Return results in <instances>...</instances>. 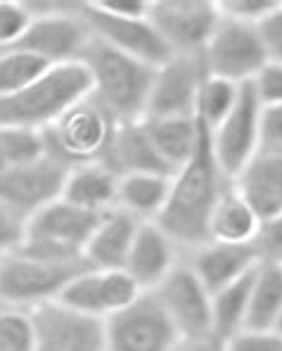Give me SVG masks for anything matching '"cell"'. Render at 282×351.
Instances as JSON below:
<instances>
[{"instance_id": "ee69618b", "label": "cell", "mask_w": 282, "mask_h": 351, "mask_svg": "<svg viewBox=\"0 0 282 351\" xmlns=\"http://www.w3.org/2000/svg\"><path fill=\"white\" fill-rule=\"evenodd\" d=\"M275 330H278V332L282 335V316H280V321H278V325H275Z\"/></svg>"}, {"instance_id": "6da1fadb", "label": "cell", "mask_w": 282, "mask_h": 351, "mask_svg": "<svg viewBox=\"0 0 282 351\" xmlns=\"http://www.w3.org/2000/svg\"><path fill=\"white\" fill-rule=\"evenodd\" d=\"M199 141L192 157L171 178V193L155 221L181 250H197L209 242V219L233 180L220 171L212 145V131L199 123Z\"/></svg>"}, {"instance_id": "277c9868", "label": "cell", "mask_w": 282, "mask_h": 351, "mask_svg": "<svg viewBox=\"0 0 282 351\" xmlns=\"http://www.w3.org/2000/svg\"><path fill=\"white\" fill-rule=\"evenodd\" d=\"M102 216L105 214L81 209L57 197L27 219L24 240L19 242L17 252L62 263L86 261L84 252Z\"/></svg>"}, {"instance_id": "d4e9b609", "label": "cell", "mask_w": 282, "mask_h": 351, "mask_svg": "<svg viewBox=\"0 0 282 351\" xmlns=\"http://www.w3.org/2000/svg\"><path fill=\"white\" fill-rule=\"evenodd\" d=\"M171 173H128L119 176L116 209L138 221H157L171 193Z\"/></svg>"}, {"instance_id": "f6af8a7d", "label": "cell", "mask_w": 282, "mask_h": 351, "mask_svg": "<svg viewBox=\"0 0 282 351\" xmlns=\"http://www.w3.org/2000/svg\"><path fill=\"white\" fill-rule=\"evenodd\" d=\"M280 263H282V261H280Z\"/></svg>"}, {"instance_id": "9a60e30c", "label": "cell", "mask_w": 282, "mask_h": 351, "mask_svg": "<svg viewBox=\"0 0 282 351\" xmlns=\"http://www.w3.org/2000/svg\"><path fill=\"white\" fill-rule=\"evenodd\" d=\"M142 294L140 285L133 280L124 268H86L74 278L57 302L88 313L95 318H112L114 313L124 311Z\"/></svg>"}, {"instance_id": "3957f363", "label": "cell", "mask_w": 282, "mask_h": 351, "mask_svg": "<svg viewBox=\"0 0 282 351\" xmlns=\"http://www.w3.org/2000/svg\"><path fill=\"white\" fill-rule=\"evenodd\" d=\"M93 95V81L84 62L55 64L45 76L10 97H0V126L48 131L74 105Z\"/></svg>"}, {"instance_id": "83f0119b", "label": "cell", "mask_w": 282, "mask_h": 351, "mask_svg": "<svg viewBox=\"0 0 282 351\" xmlns=\"http://www.w3.org/2000/svg\"><path fill=\"white\" fill-rule=\"evenodd\" d=\"M256 268L244 273L242 278H238L230 285H225L223 290L212 294V335H216L223 342L247 328L249 299Z\"/></svg>"}, {"instance_id": "52a82bcc", "label": "cell", "mask_w": 282, "mask_h": 351, "mask_svg": "<svg viewBox=\"0 0 282 351\" xmlns=\"http://www.w3.org/2000/svg\"><path fill=\"white\" fill-rule=\"evenodd\" d=\"M183 337L155 292L107 318V351H176Z\"/></svg>"}, {"instance_id": "f1b7e54d", "label": "cell", "mask_w": 282, "mask_h": 351, "mask_svg": "<svg viewBox=\"0 0 282 351\" xmlns=\"http://www.w3.org/2000/svg\"><path fill=\"white\" fill-rule=\"evenodd\" d=\"M53 64L27 50H0V97H10L45 76Z\"/></svg>"}, {"instance_id": "1f68e13d", "label": "cell", "mask_w": 282, "mask_h": 351, "mask_svg": "<svg viewBox=\"0 0 282 351\" xmlns=\"http://www.w3.org/2000/svg\"><path fill=\"white\" fill-rule=\"evenodd\" d=\"M0 351H38L31 311L0 306Z\"/></svg>"}, {"instance_id": "f546056e", "label": "cell", "mask_w": 282, "mask_h": 351, "mask_svg": "<svg viewBox=\"0 0 282 351\" xmlns=\"http://www.w3.org/2000/svg\"><path fill=\"white\" fill-rule=\"evenodd\" d=\"M244 86V84H242ZM233 81L218 79V76H204L202 86L197 93V107H194V117L199 123L214 131L223 123V119L233 112L235 102L240 97V88Z\"/></svg>"}, {"instance_id": "603a6c76", "label": "cell", "mask_w": 282, "mask_h": 351, "mask_svg": "<svg viewBox=\"0 0 282 351\" xmlns=\"http://www.w3.org/2000/svg\"><path fill=\"white\" fill-rule=\"evenodd\" d=\"M142 221L133 219L121 209H112L102 216L93 237L84 252V259L90 268H124L131 245Z\"/></svg>"}, {"instance_id": "9c48e42d", "label": "cell", "mask_w": 282, "mask_h": 351, "mask_svg": "<svg viewBox=\"0 0 282 351\" xmlns=\"http://www.w3.org/2000/svg\"><path fill=\"white\" fill-rule=\"evenodd\" d=\"M90 40L76 3H50V10L34 12V22L14 48L38 55L50 64L79 62Z\"/></svg>"}, {"instance_id": "7402d4cb", "label": "cell", "mask_w": 282, "mask_h": 351, "mask_svg": "<svg viewBox=\"0 0 282 351\" xmlns=\"http://www.w3.org/2000/svg\"><path fill=\"white\" fill-rule=\"evenodd\" d=\"M119 197V176L102 162L76 164L66 171L62 199L81 206V209L107 214L116 209Z\"/></svg>"}, {"instance_id": "e0dca14e", "label": "cell", "mask_w": 282, "mask_h": 351, "mask_svg": "<svg viewBox=\"0 0 282 351\" xmlns=\"http://www.w3.org/2000/svg\"><path fill=\"white\" fill-rule=\"evenodd\" d=\"M66 171L69 167L50 154L29 167L5 169L0 171V202L22 219H29L45 204L62 197Z\"/></svg>"}, {"instance_id": "2e32d148", "label": "cell", "mask_w": 282, "mask_h": 351, "mask_svg": "<svg viewBox=\"0 0 282 351\" xmlns=\"http://www.w3.org/2000/svg\"><path fill=\"white\" fill-rule=\"evenodd\" d=\"M207 69L202 55H173L155 71L147 110L142 119L194 117L197 93Z\"/></svg>"}, {"instance_id": "f35d334b", "label": "cell", "mask_w": 282, "mask_h": 351, "mask_svg": "<svg viewBox=\"0 0 282 351\" xmlns=\"http://www.w3.org/2000/svg\"><path fill=\"white\" fill-rule=\"evenodd\" d=\"M259 34L264 40V48L268 53V62L282 64V0L280 5L259 24Z\"/></svg>"}, {"instance_id": "8fae6325", "label": "cell", "mask_w": 282, "mask_h": 351, "mask_svg": "<svg viewBox=\"0 0 282 351\" xmlns=\"http://www.w3.org/2000/svg\"><path fill=\"white\" fill-rule=\"evenodd\" d=\"M150 22L173 55H202L220 12L214 0H152Z\"/></svg>"}, {"instance_id": "7a4b0ae2", "label": "cell", "mask_w": 282, "mask_h": 351, "mask_svg": "<svg viewBox=\"0 0 282 351\" xmlns=\"http://www.w3.org/2000/svg\"><path fill=\"white\" fill-rule=\"evenodd\" d=\"M81 62L93 81V97L116 121H140L145 117L155 84V66L112 48L93 34Z\"/></svg>"}, {"instance_id": "e575fe53", "label": "cell", "mask_w": 282, "mask_h": 351, "mask_svg": "<svg viewBox=\"0 0 282 351\" xmlns=\"http://www.w3.org/2000/svg\"><path fill=\"white\" fill-rule=\"evenodd\" d=\"M225 351H282V335L278 330L244 328L225 339Z\"/></svg>"}, {"instance_id": "7bdbcfd3", "label": "cell", "mask_w": 282, "mask_h": 351, "mask_svg": "<svg viewBox=\"0 0 282 351\" xmlns=\"http://www.w3.org/2000/svg\"><path fill=\"white\" fill-rule=\"evenodd\" d=\"M8 169V164H5V157H3V147H0V171H5Z\"/></svg>"}, {"instance_id": "836d02e7", "label": "cell", "mask_w": 282, "mask_h": 351, "mask_svg": "<svg viewBox=\"0 0 282 351\" xmlns=\"http://www.w3.org/2000/svg\"><path fill=\"white\" fill-rule=\"evenodd\" d=\"M278 5L280 0H218V12L233 22L259 27Z\"/></svg>"}, {"instance_id": "5b68a950", "label": "cell", "mask_w": 282, "mask_h": 351, "mask_svg": "<svg viewBox=\"0 0 282 351\" xmlns=\"http://www.w3.org/2000/svg\"><path fill=\"white\" fill-rule=\"evenodd\" d=\"M86 268H90L86 261L62 263L17 250L10 252L0 256V306L34 311L48 302H57L64 287Z\"/></svg>"}, {"instance_id": "60d3db41", "label": "cell", "mask_w": 282, "mask_h": 351, "mask_svg": "<svg viewBox=\"0 0 282 351\" xmlns=\"http://www.w3.org/2000/svg\"><path fill=\"white\" fill-rule=\"evenodd\" d=\"M259 250L264 259H275L282 261V214L275 219L264 221L261 226V235H259Z\"/></svg>"}, {"instance_id": "cb8c5ba5", "label": "cell", "mask_w": 282, "mask_h": 351, "mask_svg": "<svg viewBox=\"0 0 282 351\" xmlns=\"http://www.w3.org/2000/svg\"><path fill=\"white\" fill-rule=\"evenodd\" d=\"M261 226H264L261 216L230 183V188L218 199L216 209L209 219V242L256 245L261 235Z\"/></svg>"}, {"instance_id": "4fadbf2b", "label": "cell", "mask_w": 282, "mask_h": 351, "mask_svg": "<svg viewBox=\"0 0 282 351\" xmlns=\"http://www.w3.org/2000/svg\"><path fill=\"white\" fill-rule=\"evenodd\" d=\"M76 8H79L81 19L90 29V34L95 38L110 43L112 48L145 62V64L155 66V69H159V66L166 64L173 58V50L164 43V38L159 36L155 24L150 22V17L145 19L114 17V14H107L102 10H97L93 0L90 3H76Z\"/></svg>"}, {"instance_id": "d6a6232c", "label": "cell", "mask_w": 282, "mask_h": 351, "mask_svg": "<svg viewBox=\"0 0 282 351\" xmlns=\"http://www.w3.org/2000/svg\"><path fill=\"white\" fill-rule=\"evenodd\" d=\"M34 22L29 3L22 0H0V50H10L24 38Z\"/></svg>"}, {"instance_id": "7c38bea8", "label": "cell", "mask_w": 282, "mask_h": 351, "mask_svg": "<svg viewBox=\"0 0 282 351\" xmlns=\"http://www.w3.org/2000/svg\"><path fill=\"white\" fill-rule=\"evenodd\" d=\"M38 351H107V321L81 313L62 302L31 311Z\"/></svg>"}, {"instance_id": "44dd1931", "label": "cell", "mask_w": 282, "mask_h": 351, "mask_svg": "<svg viewBox=\"0 0 282 351\" xmlns=\"http://www.w3.org/2000/svg\"><path fill=\"white\" fill-rule=\"evenodd\" d=\"M102 164L112 169L116 176L128 173H171L159 152L152 145L142 121L119 123L112 138V145L107 149Z\"/></svg>"}, {"instance_id": "74e56055", "label": "cell", "mask_w": 282, "mask_h": 351, "mask_svg": "<svg viewBox=\"0 0 282 351\" xmlns=\"http://www.w3.org/2000/svg\"><path fill=\"white\" fill-rule=\"evenodd\" d=\"M24 226H27V219H22L0 202V256L17 250L19 242L24 240Z\"/></svg>"}, {"instance_id": "d590c367", "label": "cell", "mask_w": 282, "mask_h": 351, "mask_svg": "<svg viewBox=\"0 0 282 351\" xmlns=\"http://www.w3.org/2000/svg\"><path fill=\"white\" fill-rule=\"evenodd\" d=\"M251 88H254L256 97L264 107L282 105V64L268 62L251 81Z\"/></svg>"}, {"instance_id": "d6986e66", "label": "cell", "mask_w": 282, "mask_h": 351, "mask_svg": "<svg viewBox=\"0 0 282 351\" xmlns=\"http://www.w3.org/2000/svg\"><path fill=\"white\" fill-rule=\"evenodd\" d=\"M259 245H223V242H204L202 247L188 252V263L209 292H218L225 285L254 271L261 263Z\"/></svg>"}, {"instance_id": "ab89813d", "label": "cell", "mask_w": 282, "mask_h": 351, "mask_svg": "<svg viewBox=\"0 0 282 351\" xmlns=\"http://www.w3.org/2000/svg\"><path fill=\"white\" fill-rule=\"evenodd\" d=\"M93 5L102 12L126 19H145L152 10V0H93Z\"/></svg>"}, {"instance_id": "ac0fdd59", "label": "cell", "mask_w": 282, "mask_h": 351, "mask_svg": "<svg viewBox=\"0 0 282 351\" xmlns=\"http://www.w3.org/2000/svg\"><path fill=\"white\" fill-rule=\"evenodd\" d=\"M178 261L181 247L155 221H145L136 233L124 271L140 285L142 292H152L178 266Z\"/></svg>"}, {"instance_id": "30bf717a", "label": "cell", "mask_w": 282, "mask_h": 351, "mask_svg": "<svg viewBox=\"0 0 282 351\" xmlns=\"http://www.w3.org/2000/svg\"><path fill=\"white\" fill-rule=\"evenodd\" d=\"M261 110L251 84L240 88V97L233 112L212 131V145L220 171L235 180L247 169V164L261 152Z\"/></svg>"}, {"instance_id": "5bb4252c", "label": "cell", "mask_w": 282, "mask_h": 351, "mask_svg": "<svg viewBox=\"0 0 282 351\" xmlns=\"http://www.w3.org/2000/svg\"><path fill=\"white\" fill-rule=\"evenodd\" d=\"M152 292L183 339L212 335V292L185 259L178 261V266Z\"/></svg>"}, {"instance_id": "b9f144b4", "label": "cell", "mask_w": 282, "mask_h": 351, "mask_svg": "<svg viewBox=\"0 0 282 351\" xmlns=\"http://www.w3.org/2000/svg\"><path fill=\"white\" fill-rule=\"evenodd\" d=\"M176 351H225V342L216 335H204V337L183 339Z\"/></svg>"}, {"instance_id": "8d00e7d4", "label": "cell", "mask_w": 282, "mask_h": 351, "mask_svg": "<svg viewBox=\"0 0 282 351\" xmlns=\"http://www.w3.org/2000/svg\"><path fill=\"white\" fill-rule=\"evenodd\" d=\"M261 152L282 154V105L261 110Z\"/></svg>"}, {"instance_id": "ffe728a7", "label": "cell", "mask_w": 282, "mask_h": 351, "mask_svg": "<svg viewBox=\"0 0 282 351\" xmlns=\"http://www.w3.org/2000/svg\"><path fill=\"white\" fill-rule=\"evenodd\" d=\"M235 190L251 204L261 221L282 214V154L259 152L233 180Z\"/></svg>"}, {"instance_id": "8992f818", "label": "cell", "mask_w": 282, "mask_h": 351, "mask_svg": "<svg viewBox=\"0 0 282 351\" xmlns=\"http://www.w3.org/2000/svg\"><path fill=\"white\" fill-rule=\"evenodd\" d=\"M119 123L93 95L86 97L45 131L48 154L69 169L86 162H102Z\"/></svg>"}, {"instance_id": "484cf974", "label": "cell", "mask_w": 282, "mask_h": 351, "mask_svg": "<svg viewBox=\"0 0 282 351\" xmlns=\"http://www.w3.org/2000/svg\"><path fill=\"white\" fill-rule=\"evenodd\" d=\"M159 157L166 162L173 173L185 167L199 141L197 117H166V119H140Z\"/></svg>"}, {"instance_id": "4316f807", "label": "cell", "mask_w": 282, "mask_h": 351, "mask_svg": "<svg viewBox=\"0 0 282 351\" xmlns=\"http://www.w3.org/2000/svg\"><path fill=\"white\" fill-rule=\"evenodd\" d=\"M282 316V263L261 259L251 285L247 328L275 330Z\"/></svg>"}, {"instance_id": "ba28073f", "label": "cell", "mask_w": 282, "mask_h": 351, "mask_svg": "<svg viewBox=\"0 0 282 351\" xmlns=\"http://www.w3.org/2000/svg\"><path fill=\"white\" fill-rule=\"evenodd\" d=\"M202 62L209 76L242 86L251 84L256 74L268 64V53L264 48L259 27L220 17L202 53Z\"/></svg>"}, {"instance_id": "4dcf8cb0", "label": "cell", "mask_w": 282, "mask_h": 351, "mask_svg": "<svg viewBox=\"0 0 282 351\" xmlns=\"http://www.w3.org/2000/svg\"><path fill=\"white\" fill-rule=\"evenodd\" d=\"M0 147L8 169L29 167L48 157L45 131L22 126H0Z\"/></svg>"}]
</instances>
